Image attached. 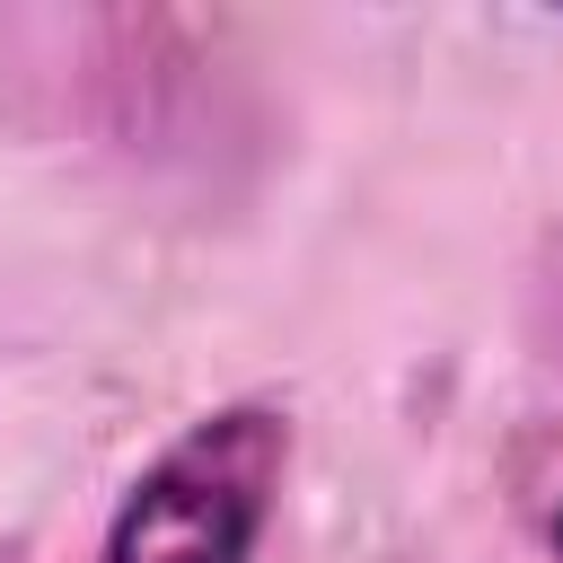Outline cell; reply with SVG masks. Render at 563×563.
<instances>
[{
  "instance_id": "1",
  "label": "cell",
  "mask_w": 563,
  "mask_h": 563,
  "mask_svg": "<svg viewBox=\"0 0 563 563\" xmlns=\"http://www.w3.org/2000/svg\"><path fill=\"white\" fill-rule=\"evenodd\" d=\"M290 457V422L273 405H229L194 422L114 510L106 563H246Z\"/></svg>"
},
{
  "instance_id": "2",
  "label": "cell",
  "mask_w": 563,
  "mask_h": 563,
  "mask_svg": "<svg viewBox=\"0 0 563 563\" xmlns=\"http://www.w3.org/2000/svg\"><path fill=\"white\" fill-rule=\"evenodd\" d=\"M554 537H563V528H554Z\"/></svg>"
}]
</instances>
